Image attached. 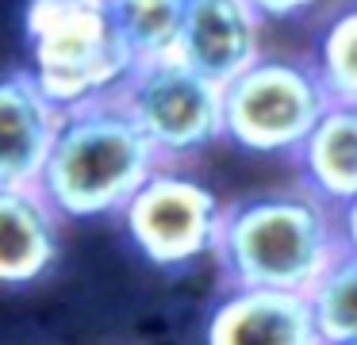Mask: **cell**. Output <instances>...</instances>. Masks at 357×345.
<instances>
[{"instance_id": "obj_16", "label": "cell", "mask_w": 357, "mask_h": 345, "mask_svg": "<svg viewBox=\"0 0 357 345\" xmlns=\"http://www.w3.org/2000/svg\"><path fill=\"white\" fill-rule=\"evenodd\" d=\"M338 230H342V250L357 257V199L338 211Z\"/></svg>"}, {"instance_id": "obj_6", "label": "cell", "mask_w": 357, "mask_h": 345, "mask_svg": "<svg viewBox=\"0 0 357 345\" xmlns=\"http://www.w3.org/2000/svg\"><path fill=\"white\" fill-rule=\"evenodd\" d=\"M116 100L162 165H188L223 142V84L200 77L181 58L135 66Z\"/></svg>"}, {"instance_id": "obj_4", "label": "cell", "mask_w": 357, "mask_h": 345, "mask_svg": "<svg viewBox=\"0 0 357 345\" xmlns=\"http://www.w3.org/2000/svg\"><path fill=\"white\" fill-rule=\"evenodd\" d=\"M331 107L315 66L300 58H257L223 84V142L246 153H292L307 142Z\"/></svg>"}, {"instance_id": "obj_8", "label": "cell", "mask_w": 357, "mask_h": 345, "mask_svg": "<svg viewBox=\"0 0 357 345\" xmlns=\"http://www.w3.org/2000/svg\"><path fill=\"white\" fill-rule=\"evenodd\" d=\"M204 345H326L307 296L227 288L204 319Z\"/></svg>"}, {"instance_id": "obj_9", "label": "cell", "mask_w": 357, "mask_h": 345, "mask_svg": "<svg viewBox=\"0 0 357 345\" xmlns=\"http://www.w3.org/2000/svg\"><path fill=\"white\" fill-rule=\"evenodd\" d=\"M62 112L43 96L31 69L0 73V188H39Z\"/></svg>"}, {"instance_id": "obj_7", "label": "cell", "mask_w": 357, "mask_h": 345, "mask_svg": "<svg viewBox=\"0 0 357 345\" xmlns=\"http://www.w3.org/2000/svg\"><path fill=\"white\" fill-rule=\"evenodd\" d=\"M265 20L246 0H188L177 58L215 84H231L246 73L261 50Z\"/></svg>"}, {"instance_id": "obj_2", "label": "cell", "mask_w": 357, "mask_h": 345, "mask_svg": "<svg viewBox=\"0 0 357 345\" xmlns=\"http://www.w3.org/2000/svg\"><path fill=\"white\" fill-rule=\"evenodd\" d=\"M158 169L162 161L154 146L112 92L62 112L39 192L62 219H119V211Z\"/></svg>"}, {"instance_id": "obj_14", "label": "cell", "mask_w": 357, "mask_h": 345, "mask_svg": "<svg viewBox=\"0 0 357 345\" xmlns=\"http://www.w3.org/2000/svg\"><path fill=\"white\" fill-rule=\"evenodd\" d=\"M311 66H315L331 104L357 107V4L342 8L338 15L323 23Z\"/></svg>"}, {"instance_id": "obj_17", "label": "cell", "mask_w": 357, "mask_h": 345, "mask_svg": "<svg viewBox=\"0 0 357 345\" xmlns=\"http://www.w3.org/2000/svg\"><path fill=\"white\" fill-rule=\"evenodd\" d=\"M346 345H357V342H346Z\"/></svg>"}, {"instance_id": "obj_11", "label": "cell", "mask_w": 357, "mask_h": 345, "mask_svg": "<svg viewBox=\"0 0 357 345\" xmlns=\"http://www.w3.org/2000/svg\"><path fill=\"white\" fill-rule=\"evenodd\" d=\"M292 161L303 192L334 211L349 207L357 199V107L331 104Z\"/></svg>"}, {"instance_id": "obj_5", "label": "cell", "mask_w": 357, "mask_h": 345, "mask_svg": "<svg viewBox=\"0 0 357 345\" xmlns=\"http://www.w3.org/2000/svg\"><path fill=\"white\" fill-rule=\"evenodd\" d=\"M227 199L188 165H162L119 211L127 242L146 265L177 273L215 257Z\"/></svg>"}, {"instance_id": "obj_3", "label": "cell", "mask_w": 357, "mask_h": 345, "mask_svg": "<svg viewBox=\"0 0 357 345\" xmlns=\"http://www.w3.org/2000/svg\"><path fill=\"white\" fill-rule=\"evenodd\" d=\"M24 35L31 46L27 69L58 112L119 92L135 69L104 0H27Z\"/></svg>"}, {"instance_id": "obj_13", "label": "cell", "mask_w": 357, "mask_h": 345, "mask_svg": "<svg viewBox=\"0 0 357 345\" xmlns=\"http://www.w3.org/2000/svg\"><path fill=\"white\" fill-rule=\"evenodd\" d=\"M315 326L326 345L357 342V257L342 250L319 284L307 291Z\"/></svg>"}, {"instance_id": "obj_1", "label": "cell", "mask_w": 357, "mask_h": 345, "mask_svg": "<svg viewBox=\"0 0 357 345\" xmlns=\"http://www.w3.org/2000/svg\"><path fill=\"white\" fill-rule=\"evenodd\" d=\"M338 253V211L296 184L231 199L215 261L227 288L307 296Z\"/></svg>"}, {"instance_id": "obj_10", "label": "cell", "mask_w": 357, "mask_h": 345, "mask_svg": "<svg viewBox=\"0 0 357 345\" xmlns=\"http://www.w3.org/2000/svg\"><path fill=\"white\" fill-rule=\"evenodd\" d=\"M62 222L39 188H0V288H27L54 273Z\"/></svg>"}, {"instance_id": "obj_12", "label": "cell", "mask_w": 357, "mask_h": 345, "mask_svg": "<svg viewBox=\"0 0 357 345\" xmlns=\"http://www.w3.org/2000/svg\"><path fill=\"white\" fill-rule=\"evenodd\" d=\"M135 66L177 58L188 0H104Z\"/></svg>"}, {"instance_id": "obj_15", "label": "cell", "mask_w": 357, "mask_h": 345, "mask_svg": "<svg viewBox=\"0 0 357 345\" xmlns=\"http://www.w3.org/2000/svg\"><path fill=\"white\" fill-rule=\"evenodd\" d=\"M261 20H292V15H303L307 8H315L319 0H246Z\"/></svg>"}]
</instances>
